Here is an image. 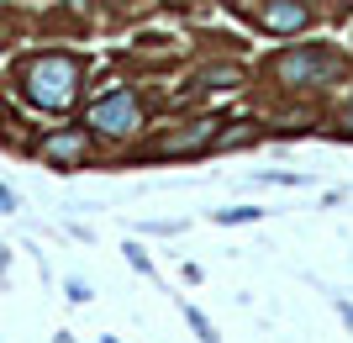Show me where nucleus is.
Wrapping results in <instances>:
<instances>
[{"label":"nucleus","instance_id":"1","mask_svg":"<svg viewBox=\"0 0 353 343\" xmlns=\"http://www.w3.org/2000/svg\"><path fill=\"white\" fill-rule=\"evenodd\" d=\"M21 90H27V101L43 106V111H69L74 95H79V63H74L69 53H43V59L27 63Z\"/></svg>","mask_w":353,"mask_h":343},{"label":"nucleus","instance_id":"2","mask_svg":"<svg viewBox=\"0 0 353 343\" xmlns=\"http://www.w3.org/2000/svg\"><path fill=\"white\" fill-rule=\"evenodd\" d=\"M90 127L105 137H127L137 133V101L127 95V90H111V95H101V101L90 106Z\"/></svg>","mask_w":353,"mask_h":343},{"label":"nucleus","instance_id":"3","mask_svg":"<svg viewBox=\"0 0 353 343\" xmlns=\"http://www.w3.org/2000/svg\"><path fill=\"white\" fill-rule=\"evenodd\" d=\"M332 69H338V59L322 53V48H295V53H285V59L274 63V75H280L285 85H322Z\"/></svg>","mask_w":353,"mask_h":343},{"label":"nucleus","instance_id":"4","mask_svg":"<svg viewBox=\"0 0 353 343\" xmlns=\"http://www.w3.org/2000/svg\"><path fill=\"white\" fill-rule=\"evenodd\" d=\"M306 16H311L306 6H290V0H274L264 21H269V27H274V32H295V27H306Z\"/></svg>","mask_w":353,"mask_h":343},{"label":"nucleus","instance_id":"5","mask_svg":"<svg viewBox=\"0 0 353 343\" xmlns=\"http://www.w3.org/2000/svg\"><path fill=\"white\" fill-rule=\"evenodd\" d=\"M43 153H48V159H59V164H74V159H85V137H79V133H63V137H53Z\"/></svg>","mask_w":353,"mask_h":343},{"label":"nucleus","instance_id":"6","mask_svg":"<svg viewBox=\"0 0 353 343\" xmlns=\"http://www.w3.org/2000/svg\"><path fill=\"white\" fill-rule=\"evenodd\" d=\"M201 143H211V121H201L195 133H179V137H163L159 148L163 153H185V148H201Z\"/></svg>","mask_w":353,"mask_h":343},{"label":"nucleus","instance_id":"7","mask_svg":"<svg viewBox=\"0 0 353 343\" xmlns=\"http://www.w3.org/2000/svg\"><path fill=\"white\" fill-rule=\"evenodd\" d=\"M185 317H190V328H195V338H201V343H216V333H211V322H206V317H201V312H195V306H185Z\"/></svg>","mask_w":353,"mask_h":343},{"label":"nucleus","instance_id":"8","mask_svg":"<svg viewBox=\"0 0 353 343\" xmlns=\"http://www.w3.org/2000/svg\"><path fill=\"white\" fill-rule=\"evenodd\" d=\"M227 79H237V69H211V75H195V85H227Z\"/></svg>","mask_w":353,"mask_h":343},{"label":"nucleus","instance_id":"9","mask_svg":"<svg viewBox=\"0 0 353 343\" xmlns=\"http://www.w3.org/2000/svg\"><path fill=\"white\" fill-rule=\"evenodd\" d=\"M253 217H259V211H253V206H237V211H221V222H253Z\"/></svg>","mask_w":353,"mask_h":343},{"label":"nucleus","instance_id":"10","mask_svg":"<svg viewBox=\"0 0 353 343\" xmlns=\"http://www.w3.org/2000/svg\"><path fill=\"white\" fill-rule=\"evenodd\" d=\"M0 211H16V195L6 190V185H0Z\"/></svg>","mask_w":353,"mask_h":343}]
</instances>
